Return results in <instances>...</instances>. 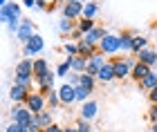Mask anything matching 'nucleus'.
<instances>
[{
    "mask_svg": "<svg viewBox=\"0 0 157 132\" xmlns=\"http://www.w3.org/2000/svg\"><path fill=\"white\" fill-rule=\"evenodd\" d=\"M32 81H34V61L25 58V61H20L16 65V79H13V83H20V85L29 87Z\"/></svg>",
    "mask_w": 157,
    "mask_h": 132,
    "instance_id": "1",
    "label": "nucleus"
},
{
    "mask_svg": "<svg viewBox=\"0 0 157 132\" xmlns=\"http://www.w3.org/2000/svg\"><path fill=\"white\" fill-rule=\"evenodd\" d=\"M29 87L27 85H20V83H13L11 90H9V99L13 101V105H25L27 99H29Z\"/></svg>",
    "mask_w": 157,
    "mask_h": 132,
    "instance_id": "7",
    "label": "nucleus"
},
{
    "mask_svg": "<svg viewBox=\"0 0 157 132\" xmlns=\"http://www.w3.org/2000/svg\"><path fill=\"white\" fill-rule=\"evenodd\" d=\"M81 85L88 87L90 92H94V85H97V76H90V74H81Z\"/></svg>",
    "mask_w": 157,
    "mask_h": 132,
    "instance_id": "29",
    "label": "nucleus"
},
{
    "mask_svg": "<svg viewBox=\"0 0 157 132\" xmlns=\"http://www.w3.org/2000/svg\"><path fill=\"white\" fill-rule=\"evenodd\" d=\"M105 34H108V31H105L103 27H94V29H92V31H88L83 38L88 40V43H92V45H99V43H101V38L105 36Z\"/></svg>",
    "mask_w": 157,
    "mask_h": 132,
    "instance_id": "21",
    "label": "nucleus"
},
{
    "mask_svg": "<svg viewBox=\"0 0 157 132\" xmlns=\"http://www.w3.org/2000/svg\"><path fill=\"white\" fill-rule=\"evenodd\" d=\"M148 119H151L153 123H157V103H153L151 110H148Z\"/></svg>",
    "mask_w": 157,
    "mask_h": 132,
    "instance_id": "37",
    "label": "nucleus"
},
{
    "mask_svg": "<svg viewBox=\"0 0 157 132\" xmlns=\"http://www.w3.org/2000/svg\"><path fill=\"white\" fill-rule=\"evenodd\" d=\"M151 72H153V67H148L146 63H139V61H137V65L132 67V74H130V76H132V79L139 83L141 79H146V76L151 74Z\"/></svg>",
    "mask_w": 157,
    "mask_h": 132,
    "instance_id": "18",
    "label": "nucleus"
},
{
    "mask_svg": "<svg viewBox=\"0 0 157 132\" xmlns=\"http://www.w3.org/2000/svg\"><path fill=\"white\" fill-rule=\"evenodd\" d=\"M81 2H83V5H85V2H90V0H81Z\"/></svg>",
    "mask_w": 157,
    "mask_h": 132,
    "instance_id": "46",
    "label": "nucleus"
},
{
    "mask_svg": "<svg viewBox=\"0 0 157 132\" xmlns=\"http://www.w3.org/2000/svg\"><path fill=\"white\" fill-rule=\"evenodd\" d=\"M9 5V0H0V7H7Z\"/></svg>",
    "mask_w": 157,
    "mask_h": 132,
    "instance_id": "43",
    "label": "nucleus"
},
{
    "mask_svg": "<svg viewBox=\"0 0 157 132\" xmlns=\"http://www.w3.org/2000/svg\"><path fill=\"white\" fill-rule=\"evenodd\" d=\"M105 63H108V61H105V54L97 52L94 56H90V58H88V67H85V74L97 76V74H99V69H101Z\"/></svg>",
    "mask_w": 157,
    "mask_h": 132,
    "instance_id": "11",
    "label": "nucleus"
},
{
    "mask_svg": "<svg viewBox=\"0 0 157 132\" xmlns=\"http://www.w3.org/2000/svg\"><path fill=\"white\" fill-rule=\"evenodd\" d=\"M59 96H61L63 105H72V103L76 101V87L70 85V83H63V85L59 87Z\"/></svg>",
    "mask_w": 157,
    "mask_h": 132,
    "instance_id": "12",
    "label": "nucleus"
},
{
    "mask_svg": "<svg viewBox=\"0 0 157 132\" xmlns=\"http://www.w3.org/2000/svg\"><path fill=\"white\" fill-rule=\"evenodd\" d=\"M112 65H115V76H117L119 81H124L126 76L132 74V67L137 65V61L124 56V58H115V61H112Z\"/></svg>",
    "mask_w": 157,
    "mask_h": 132,
    "instance_id": "3",
    "label": "nucleus"
},
{
    "mask_svg": "<svg viewBox=\"0 0 157 132\" xmlns=\"http://www.w3.org/2000/svg\"><path fill=\"white\" fill-rule=\"evenodd\" d=\"M148 99H151V103H157V87L148 92Z\"/></svg>",
    "mask_w": 157,
    "mask_h": 132,
    "instance_id": "40",
    "label": "nucleus"
},
{
    "mask_svg": "<svg viewBox=\"0 0 157 132\" xmlns=\"http://www.w3.org/2000/svg\"><path fill=\"white\" fill-rule=\"evenodd\" d=\"M34 34H38L36 31V25H34V20L32 18H23L20 20V29H18V34H16V40L18 43H27V40H29Z\"/></svg>",
    "mask_w": 157,
    "mask_h": 132,
    "instance_id": "8",
    "label": "nucleus"
},
{
    "mask_svg": "<svg viewBox=\"0 0 157 132\" xmlns=\"http://www.w3.org/2000/svg\"><path fill=\"white\" fill-rule=\"evenodd\" d=\"M99 13V5L97 2H85V7H83V18H90V20H94V16Z\"/></svg>",
    "mask_w": 157,
    "mask_h": 132,
    "instance_id": "26",
    "label": "nucleus"
},
{
    "mask_svg": "<svg viewBox=\"0 0 157 132\" xmlns=\"http://www.w3.org/2000/svg\"><path fill=\"white\" fill-rule=\"evenodd\" d=\"M97 112H99V105H97V101H92V99L81 105V119H85V121H92L97 116Z\"/></svg>",
    "mask_w": 157,
    "mask_h": 132,
    "instance_id": "16",
    "label": "nucleus"
},
{
    "mask_svg": "<svg viewBox=\"0 0 157 132\" xmlns=\"http://www.w3.org/2000/svg\"><path fill=\"white\" fill-rule=\"evenodd\" d=\"M99 52L101 54H117L121 52V36L119 34H105L101 38V43H99Z\"/></svg>",
    "mask_w": 157,
    "mask_h": 132,
    "instance_id": "2",
    "label": "nucleus"
},
{
    "mask_svg": "<svg viewBox=\"0 0 157 132\" xmlns=\"http://www.w3.org/2000/svg\"><path fill=\"white\" fill-rule=\"evenodd\" d=\"M27 132H43L40 123H38V119H36V114H34V119L27 123Z\"/></svg>",
    "mask_w": 157,
    "mask_h": 132,
    "instance_id": "34",
    "label": "nucleus"
},
{
    "mask_svg": "<svg viewBox=\"0 0 157 132\" xmlns=\"http://www.w3.org/2000/svg\"><path fill=\"white\" fill-rule=\"evenodd\" d=\"M54 76H56V74L49 72V74L43 76V79H36V83H38V92H40V94L47 96V94L54 92Z\"/></svg>",
    "mask_w": 157,
    "mask_h": 132,
    "instance_id": "13",
    "label": "nucleus"
},
{
    "mask_svg": "<svg viewBox=\"0 0 157 132\" xmlns=\"http://www.w3.org/2000/svg\"><path fill=\"white\" fill-rule=\"evenodd\" d=\"M43 132H65V128H61V126H56V123H52V126L45 128Z\"/></svg>",
    "mask_w": 157,
    "mask_h": 132,
    "instance_id": "38",
    "label": "nucleus"
},
{
    "mask_svg": "<svg viewBox=\"0 0 157 132\" xmlns=\"http://www.w3.org/2000/svg\"><path fill=\"white\" fill-rule=\"evenodd\" d=\"M139 87L144 90V92H151V90H155V87H157V72H151L146 79H141V81H139Z\"/></svg>",
    "mask_w": 157,
    "mask_h": 132,
    "instance_id": "23",
    "label": "nucleus"
},
{
    "mask_svg": "<svg viewBox=\"0 0 157 132\" xmlns=\"http://www.w3.org/2000/svg\"><path fill=\"white\" fill-rule=\"evenodd\" d=\"M70 65H72V72H78V74H85V67H88V58L85 56H67Z\"/></svg>",
    "mask_w": 157,
    "mask_h": 132,
    "instance_id": "19",
    "label": "nucleus"
},
{
    "mask_svg": "<svg viewBox=\"0 0 157 132\" xmlns=\"http://www.w3.org/2000/svg\"><path fill=\"white\" fill-rule=\"evenodd\" d=\"M9 114H11V121H13V123H20V126H27V123L34 119V114H32L25 105H13Z\"/></svg>",
    "mask_w": 157,
    "mask_h": 132,
    "instance_id": "9",
    "label": "nucleus"
},
{
    "mask_svg": "<svg viewBox=\"0 0 157 132\" xmlns=\"http://www.w3.org/2000/svg\"><path fill=\"white\" fill-rule=\"evenodd\" d=\"M65 2H76V0H65Z\"/></svg>",
    "mask_w": 157,
    "mask_h": 132,
    "instance_id": "45",
    "label": "nucleus"
},
{
    "mask_svg": "<svg viewBox=\"0 0 157 132\" xmlns=\"http://www.w3.org/2000/svg\"><path fill=\"white\" fill-rule=\"evenodd\" d=\"M63 52H65L67 56H78V43L76 40H67V43L63 45Z\"/></svg>",
    "mask_w": 157,
    "mask_h": 132,
    "instance_id": "31",
    "label": "nucleus"
},
{
    "mask_svg": "<svg viewBox=\"0 0 157 132\" xmlns=\"http://www.w3.org/2000/svg\"><path fill=\"white\" fill-rule=\"evenodd\" d=\"M20 5L18 2H9L7 7H0V23L2 25H9L11 20H20L23 16H20Z\"/></svg>",
    "mask_w": 157,
    "mask_h": 132,
    "instance_id": "6",
    "label": "nucleus"
},
{
    "mask_svg": "<svg viewBox=\"0 0 157 132\" xmlns=\"http://www.w3.org/2000/svg\"><path fill=\"white\" fill-rule=\"evenodd\" d=\"M99 52V45H92L88 43V40H78V56H85V58H90V56H94V54Z\"/></svg>",
    "mask_w": 157,
    "mask_h": 132,
    "instance_id": "17",
    "label": "nucleus"
},
{
    "mask_svg": "<svg viewBox=\"0 0 157 132\" xmlns=\"http://www.w3.org/2000/svg\"><path fill=\"white\" fill-rule=\"evenodd\" d=\"M36 2L38 0H23V5L27 7V9H36Z\"/></svg>",
    "mask_w": 157,
    "mask_h": 132,
    "instance_id": "39",
    "label": "nucleus"
},
{
    "mask_svg": "<svg viewBox=\"0 0 157 132\" xmlns=\"http://www.w3.org/2000/svg\"><path fill=\"white\" fill-rule=\"evenodd\" d=\"M94 20H90V18H78L76 20V29L78 31H83V36H85V34H88V31H92V29H94Z\"/></svg>",
    "mask_w": 157,
    "mask_h": 132,
    "instance_id": "25",
    "label": "nucleus"
},
{
    "mask_svg": "<svg viewBox=\"0 0 157 132\" xmlns=\"http://www.w3.org/2000/svg\"><path fill=\"white\" fill-rule=\"evenodd\" d=\"M45 50V40H43L40 34H34V36L27 40V43L23 45V54L27 58H32V56H38V54Z\"/></svg>",
    "mask_w": 157,
    "mask_h": 132,
    "instance_id": "4",
    "label": "nucleus"
},
{
    "mask_svg": "<svg viewBox=\"0 0 157 132\" xmlns=\"http://www.w3.org/2000/svg\"><path fill=\"white\" fill-rule=\"evenodd\" d=\"M137 61L139 63H146L148 67L157 65V50H153V47H146V50H141L137 54Z\"/></svg>",
    "mask_w": 157,
    "mask_h": 132,
    "instance_id": "14",
    "label": "nucleus"
},
{
    "mask_svg": "<svg viewBox=\"0 0 157 132\" xmlns=\"http://www.w3.org/2000/svg\"><path fill=\"white\" fill-rule=\"evenodd\" d=\"M36 119H38V123H40V128H43V130L52 126V112H49V110H45V112L36 114Z\"/></svg>",
    "mask_w": 157,
    "mask_h": 132,
    "instance_id": "28",
    "label": "nucleus"
},
{
    "mask_svg": "<svg viewBox=\"0 0 157 132\" xmlns=\"http://www.w3.org/2000/svg\"><path fill=\"white\" fill-rule=\"evenodd\" d=\"M43 2H45L47 7H56V2H59V0H43Z\"/></svg>",
    "mask_w": 157,
    "mask_h": 132,
    "instance_id": "41",
    "label": "nucleus"
},
{
    "mask_svg": "<svg viewBox=\"0 0 157 132\" xmlns=\"http://www.w3.org/2000/svg\"><path fill=\"white\" fill-rule=\"evenodd\" d=\"M137 31H124L121 34V52H132V43Z\"/></svg>",
    "mask_w": 157,
    "mask_h": 132,
    "instance_id": "22",
    "label": "nucleus"
},
{
    "mask_svg": "<svg viewBox=\"0 0 157 132\" xmlns=\"http://www.w3.org/2000/svg\"><path fill=\"white\" fill-rule=\"evenodd\" d=\"M83 2L76 0V2H65L63 5V18H70V20H78L83 18Z\"/></svg>",
    "mask_w": 157,
    "mask_h": 132,
    "instance_id": "10",
    "label": "nucleus"
},
{
    "mask_svg": "<svg viewBox=\"0 0 157 132\" xmlns=\"http://www.w3.org/2000/svg\"><path fill=\"white\" fill-rule=\"evenodd\" d=\"M70 72H72V65H70V61H67V58L63 61L59 67H56V76H63V79H67Z\"/></svg>",
    "mask_w": 157,
    "mask_h": 132,
    "instance_id": "30",
    "label": "nucleus"
},
{
    "mask_svg": "<svg viewBox=\"0 0 157 132\" xmlns=\"http://www.w3.org/2000/svg\"><path fill=\"white\" fill-rule=\"evenodd\" d=\"M5 132H27V126H20V123H9V126H7V130Z\"/></svg>",
    "mask_w": 157,
    "mask_h": 132,
    "instance_id": "36",
    "label": "nucleus"
},
{
    "mask_svg": "<svg viewBox=\"0 0 157 132\" xmlns=\"http://www.w3.org/2000/svg\"><path fill=\"white\" fill-rule=\"evenodd\" d=\"M117 76H115V65H112V61H108L101 69H99V74H97V81H101V83H110V81H115Z\"/></svg>",
    "mask_w": 157,
    "mask_h": 132,
    "instance_id": "15",
    "label": "nucleus"
},
{
    "mask_svg": "<svg viewBox=\"0 0 157 132\" xmlns=\"http://www.w3.org/2000/svg\"><path fill=\"white\" fill-rule=\"evenodd\" d=\"M151 132H157V123H153V126H151Z\"/></svg>",
    "mask_w": 157,
    "mask_h": 132,
    "instance_id": "44",
    "label": "nucleus"
},
{
    "mask_svg": "<svg viewBox=\"0 0 157 132\" xmlns=\"http://www.w3.org/2000/svg\"><path fill=\"white\" fill-rule=\"evenodd\" d=\"M45 74H49V63L45 58H36L34 61V79H43Z\"/></svg>",
    "mask_w": 157,
    "mask_h": 132,
    "instance_id": "20",
    "label": "nucleus"
},
{
    "mask_svg": "<svg viewBox=\"0 0 157 132\" xmlns=\"http://www.w3.org/2000/svg\"><path fill=\"white\" fill-rule=\"evenodd\" d=\"M65 132H78V128L76 126H70V128H65Z\"/></svg>",
    "mask_w": 157,
    "mask_h": 132,
    "instance_id": "42",
    "label": "nucleus"
},
{
    "mask_svg": "<svg viewBox=\"0 0 157 132\" xmlns=\"http://www.w3.org/2000/svg\"><path fill=\"white\" fill-rule=\"evenodd\" d=\"M25 108L29 110L32 114H40V112H45V108H47V96H45V94H40V92H32V94H29V99H27V103H25Z\"/></svg>",
    "mask_w": 157,
    "mask_h": 132,
    "instance_id": "5",
    "label": "nucleus"
},
{
    "mask_svg": "<svg viewBox=\"0 0 157 132\" xmlns=\"http://www.w3.org/2000/svg\"><path fill=\"white\" fill-rule=\"evenodd\" d=\"M47 105L49 108H56V105H63V103H61V96H59V90H54V92L52 94H47Z\"/></svg>",
    "mask_w": 157,
    "mask_h": 132,
    "instance_id": "33",
    "label": "nucleus"
},
{
    "mask_svg": "<svg viewBox=\"0 0 157 132\" xmlns=\"http://www.w3.org/2000/svg\"><path fill=\"white\" fill-rule=\"evenodd\" d=\"M74 29H76V20H70V18H61L59 20V31L63 36H70Z\"/></svg>",
    "mask_w": 157,
    "mask_h": 132,
    "instance_id": "24",
    "label": "nucleus"
},
{
    "mask_svg": "<svg viewBox=\"0 0 157 132\" xmlns=\"http://www.w3.org/2000/svg\"><path fill=\"white\" fill-rule=\"evenodd\" d=\"M146 47H148V38L137 34V36H135V43H132V54H139L141 50H146Z\"/></svg>",
    "mask_w": 157,
    "mask_h": 132,
    "instance_id": "27",
    "label": "nucleus"
},
{
    "mask_svg": "<svg viewBox=\"0 0 157 132\" xmlns=\"http://www.w3.org/2000/svg\"><path fill=\"white\" fill-rule=\"evenodd\" d=\"M76 128H78V132H92V123L85 121V119H78L76 121Z\"/></svg>",
    "mask_w": 157,
    "mask_h": 132,
    "instance_id": "35",
    "label": "nucleus"
},
{
    "mask_svg": "<svg viewBox=\"0 0 157 132\" xmlns=\"http://www.w3.org/2000/svg\"><path fill=\"white\" fill-rule=\"evenodd\" d=\"M88 96H90V90H88V87H83V85H76V101H78V103H85V101H90Z\"/></svg>",
    "mask_w": 157,
    "mask_h": 132,
    "instance_id": "32",
    "label": "nucleus"
}]
</instances>
